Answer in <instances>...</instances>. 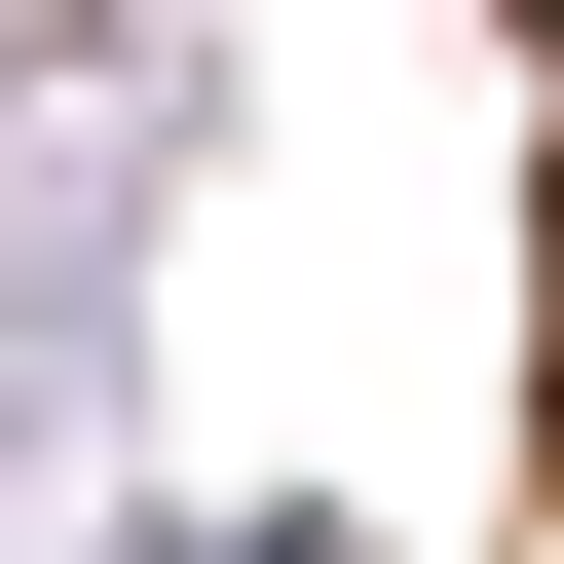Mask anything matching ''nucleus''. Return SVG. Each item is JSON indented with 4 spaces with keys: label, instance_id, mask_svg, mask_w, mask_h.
<instances>
[]
</instances>
